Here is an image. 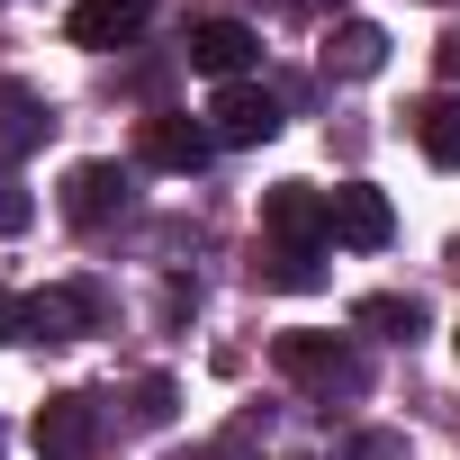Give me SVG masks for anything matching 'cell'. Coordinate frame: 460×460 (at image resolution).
I'll return each mask as SVG.
<instances>
[{
    "label": "cell",
    "mask_w": 460,
    "mask_h": 460,
    "mask_svg": "<svg viewBox=\"0 0 460 460\" xmlns=\"http://www.w3.org/2000/svg\"><path fill=\"white\" fill-rule=\"evenodd\" d=\"M190 64H199V73H217V82H253L262 37H253L244 19H199V28H190Z\"/></svg>",
    "instance_id": "6"
},
{
    "label": "cell",
    "mask_w": 460,
    "mask_h": 460,
    "mask_svg": "<svg viewBox=\"0 0 460 460\" xmlns=\"http://www.w3.org/2000/svg\"><path fill=\"white\" fill-rule=\"evenodd\" d=\"M379 64H388V37H379L370 19H343V28L325 37V73H334V82H370Z\"/></svg>",
    "instance_id": "12"
},
{
    "label": "cell",
    "mask_w": 460,
    "mask_h": 460,
    "mask_svg": "<svg viewBox=\"0 0 460 460\" xmlns=\"http://www.w3.org/2000/svg\"><path fill=\"white\" fill-rule=\"evenodd\" d=\"M208 136H217V145H271V136H280V100H271L262 82H217Z\"/></svg>",
    "instance_id": "3"
},
{
    "label": "cell",
    "mask_w": 460,
    "mask_h": 460,
    "mask_svg": "<svg viewBox=\"0 0 460 460\" xmlns=\"http://www.w3.org/2000/svg\"><path fill=\"white\" fill-rule=\"evenodd\" d=\"M64 217H73V226L127 217V172H118V163H73V172H64Z\"/></svg>",
    "instance_id": "8"
},
{
    "label": "cell",
    "mask_w": 460,
    "mask_h": 460,
    "mask_svg": "<svg viewBox=\"0 0 460 460\" xmlns=\"http://www.w3.org/2000/svg\"><path fill=\"white\" fill-rule=\"evenodd\" d=\"M172 460H226V451H172Z\"/></svg>",
    "instance_id": "17"
},
{
    "label": "cell",
    "mask_w": 460,
    "mask_h": 460,
    "mask_svg": "<svg viewBox=\"0 0 460 460\" xmlns=\"http://www.w3.org/2000/svg\"><path fill=\"white\" fill-rule=\"evenodd\" d=\"M19 316H28V334H37V343H82V334H100V289L55 280V289L19 298Z\"/></svg>",
    "instance_id": "5"
},
{
    "label": "cell",
    "mask_w": 460,
    "mask_h": 460,
    "mask_svg": "<svg viewBox=\"0 0 460 460\" xmlns=\"http://www.w3.org/2000/svg\"><path fill=\"white\" fill-rule=\"evenodd\" d=\"M415 145H424L442 172H460V91H433V100L415 109Z\"/></svg>",
    "instance_id": "13"
},
{
    "label": "cell",
    "mask_w": 460,
    "mask_h": 460,
    "mask_svg": "<svg viewBox=\"0 0 460 460\" xmlns=\"http://www.w3.org/2000/svg\"><path fill=\"white\" fill-rule=\"evenodd\" d=\"M262 235H271V244H289V253H316V244L334 235V199H325V190H307V181L262 190Z\"/></svg>",
    "instance_id": "2"
},
{
    "label": "cell",
    "mask_w": 460,
    "mask_h": 460,
    "mask_svg": "<svg viewBox=\"0 0 460 460\" xmlns=\"http://www.w3.org/2000/svg\"><path fill=\"white\" fill-rule=\"evenodd\" d=\"M388 235H397L388 199H379L370 181H343V190H334V244H352V253H379Z\"/></svg>",
    "instance_id": "10"
},
{
    "label": "cell",
    "mask_w": 460,
    "mask_h": 460,
    "mask_svg": "<svg viewBox=\"0 0 460 460\" xmlns=\"http://www.w3.org/2000/svg\"><path fill=\"white\" fill-rule=\"evenodd\" d=\"M361 325H388V334H406V343H415L424 307H415V298H361Z\"/></svg>",
    "instance_id": "15"
},
{
    "label": "cell",
    "mask_w": 460,
    "mask_h": 460,
    "mask_svg": "<svg viewBox=\"0 0 460 460\" xmlns=\"http://www.w3.org/2000/svg\"><path fill=\"white\" fill-rule=\"evenodd\" d=\"M19 334H28V316H19V298H10V289H0V343H19Z\"/></svg>",
    "instance_id": "16"
},
{
    "label": "cell",
    "mask_w": 460,
    "mask_h": 460,
    "mask_svg": "<svg viewBox=\"0 0 460 460\" xmlns=\"http://www.w3.org/2000/svg\"><path fill=\"white\" fill-rule=\"evenodd\" d=\"M145 19H154V0H73V19H64V28H73V46L118 55V46H127Z\"/></svg>",
    "instance_id": "9"
},
{
    "label": "cell",
    "mask_w": 460,
    "mask_h": 460,
    "mask_svg": "<svg viewBox=\"0 0 460 460\" xmlns=\"http://www.w3.org/2000/svg\"><path fill=\"white\" fill-rule=\"evenodd\" d=\"M37 451H46V460H91V451H100V406L73 397V388L46 397V406H37Z\"/></svg>",
    "instance_id": "7"
},
{
    "label": "cell",
    "mask_w": 460,
    "mask_h": 460,
    "mask_svg": "<svg viewBox=\"0 0 460 460\" xmlns=\"http://www.w3.org/2000/svg\"><path fill=\"white\" fill-rule=\"evenodd\" d=\"M46 127H55V118H46V100H37L28 82H0V172H19V163L46 145Z\"/></svg>",
    "instance_id": "11"
},
{
    "label": "cell",
    "mask_w": 460,
    "mask_h": 460,
    "mask_svg": "<svg viewBox=\"0 0 460 460\" xmlns=\"http://www.w3.org/2000/svg\"><path fill=\"white\" fill-rule=\"evenodd\" d=\"M271 361H280L307 397H325V406L370 388V361H361V343H352V334H280V343H271Z\"/></svg>",
    "instance_id": "1"
},
{
    "label": "cell",
    "mask_w": 460,
    "mask_h": 460,
    "mask_svg": "<svg viewBox=\"0 0 460 460\" xmlns=\"http://www.w3.org/2000/svg\"><path fill=\"white\" fill-rule=\"evenodd\" d=\"M253 280H262V289H316V280H325V262H316V253H289V244H271V253L253 262Z\"/></svg>",
    "instance_id": "14"
},
{
    "label": "cell",
    "mask_w": 460,
    "mask_h": 460,
    "mask_svg": "<svg viewBox=\"0 0 460 460\" xmlns=\"http://www.w3.org/2000/svg\"><path fill=\"white\" fill-rule=\"evenodd\" d=\"M208 145H217V136H208L190 109H154V118H136V154H145L154 172H181V181H190V172L208 163Z\"/></svg>",
    "instance_id": "4"
}]
</instances>
